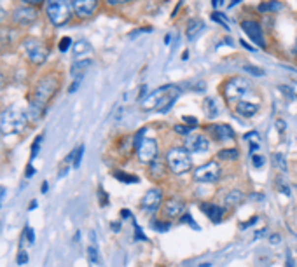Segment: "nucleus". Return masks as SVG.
I'll return each instance as SVG.
<instances>
[{
    "label": "nucleus",
    "mask_w": 297,
    "mask_h": 267,
    "mask_svg": "<svg viewBox=\"0 0 297 267\" xmlns=\"http://www.w3.org/2000/svg\"><path fill=\"white\" fill-rule=\"evenodd\" d=\"M236 2H241V0H232V2H231V5H234Z\"/></svg>",
    "instance_id": "nucleus-61"
},
{
    "label": "nucleus",
    "mask_w": 297,
    "mask_h": 267,
    "mask_svg": "<svg viewBox=\"0 0 297 267\" xmlns=\"http://www.w3.org/2000/svg\"><path fill=\"white\" fill-rule=\"evenodd\" d=\"M180 96V88L175 84H166L158 88L156 91H152L151 95L147 96L142 101V108L143 110H156V112H168L173 103L177 101V98Z\"/></svg>",
    "instance_id": "nucleus-2"
},
{
    "label": "nucleus",
    "mask_w": 297,
    "mask_h": 267,
    "mask_svg": "<svg viewBox=\"0 0 297 267\" xmlns=\"http://www.w3.org/2000/svg\"><path fill=\"white\" fill-rule=\"evenodd\" d=\"M91 63H93L91 60H77L72 65V68H70V73H72L75 79H82L84 72L89 68V67H91Z\"/></svg>",
    "instance_id": "nucleus-22"
},
{
    "label": "nucleus",
    "mask_w": 297,
    "mask_h": 267,
    "mask_svg": "<svg viewBox=\"0 0 297 267\" xmlns=\"http://www.w3.org/2000/svg\"><path fill=\"white\" fill-rule=\"evenodd\" d=\"M18 4H23V5H33V7H39V5L46 4V0H18Z\"/></svg>",
    "instance_id": "nucleus-35"
},
{
    "label": "nucleus",
    "mask_w": 297,
    "mask_h": 267,
    "mask_svg": "<svg viewBox=\"0 0 297 267\" xmlns=\"http://www.w3.org/2000/svg\"><path fill=\"white\" fill-rule=\"evenodd\" d=\"M112 229L114 231H119L121 229V224H112Z\"/></svg>",
    "instance_id": "nucleus-57"
},
{
    "label": "nucleus",
    "mask_w": 297,
    "mask_h": 267,
    "mask_svg": "<svg viewBox=\"0 0 297 267\" xmlns=\"http://www.w3.org/2000/svg\"><path fill=\"white\" fill-rule=\"evenodd\" d=\"M143 134H145V130H140L138 133L135 134V149H138L140 147V143H142V138H143Z\"/></svg>",
    "instance_id": "nucleus-42"
},
{
    "label": "nucleus",
    "mask_w": 297,
    "mask_h": 267,
    "mask_svg": "<svg viewBox=\"0 0 297 267\" xmlns=\"http://www.w3.org/2000/svg\"><path fill=\"white\" fill-rule=\"evenodd\" d=\"M4 196H5V189L0 185V206H2V199H4Z\"/></svg>",
    "instance_id": "nucleus-51"
},
{
    "label": "nucleus",
    "mask_w": 297,
    "mask_h": 267,
    "mask_svg": "<svg viewBox=\"0 0 297 267\" xmlns=\"http://www.w3.org/2000/svg\"><path fill=\"white\" fill-rule=\"evenodd\" d=\"M273 164H274V168H278L280 171H287V161L285 157L282 156V154H273Z\"/></svg>",
    "instance_id": "nucleus-28"
},
{
    "label": "nucleus",
    "mask_w": 297,
    "mask_h": 267,
    "mask_svg": "<svg viewBox=\"0 0 297 267\" xmlns=\"http://www.w3.org/2000/svg\"><path fill=\"white\" fill-rule=\"evenodd\" d=\"M255 136H259V133H257V131H250V133H247V134H245V138H247V140H250V138H255Z\"/></svg>",
    "instance_id": "nucleus-49"
},
{
    "label": "nucleus",
    "mask_w": 297,
    "mask_h": 267,
    "mask_svg": "<svg viewBox=\"0 0 297 267\" xmlns=\"http://www.w3.org/2000/svg\"><path fill=\"white\" fill-rule=\"evenodd\" d=\"M182 222H184V224H189L191 227H193V229L199 231V225L194 224V222H193V217H191V215H184V217H182Z\"/></svg>",
    "instance_id": "nucleus-39"
},
{
    "label": "nucleus",
    "mask_w": 297,
    "mask_h": 267,
    "mask_svg": "<svg viewBox=\"0 0 297 267\" xmlns=\"http://www.w3.org/2000/svg\"><path fill=\"white\" fill-rule=\"evenodd\" d=\"M184 147L189 152H206L210 147V141L205 134H187V138L184 140Z\"/></svg>",
    "instance_id": "nucleus-15"
},
{
    "label": "nucleus",
    "mask_w": 297,
    "mask_h": 267,
    "mask_svg": "<svg viewBox=\"0 0 297 267\" xmlns=\"http://www.w3.org/2000/svg\"><path fill=\"white\" fill-rule=\"evenodd\" d=\"M283 9L282 2H278V0H267V2H263V4H259L257 11L261 14H266V12H280Z\"/></svg>",
    "instance_id": "nucleus-23"
},
{
    "label": "nucleus",
    "mask_w": 297,
    "mask_h": 267,
    "mask_svg": "<svg viewBox=\"0 0 297 267\" xmlns=\"http://www.w3.org/2000/svg\"><path fill=\"white\" fill-rule=\"evenodd\" d=\"M70 46H72V38H70V37H63L62 42H60V51H62V53H66Z\"/></svg>",
    "instance_id": "nucleus-36"
},
{
    "label": "nucleus",
    "mask_w": 297,
    "mask_h": 267,
    "mask_svg": "<svg viewBox=\"0 0 297 267\" xmlns=\"http://www.w3.org/2000/svg\"><path fill=\"white\" fill-rule=\"evenodd\" d=\"M219 157L224 161H236L239 157V152L236 149H222L219 152Z\"/></svg>",
    "instance_id": "nucleus-26"
},
{
    "label": "nucleus",
    "mask_w": 297,
    "mask_h": 267,
    "mask_svg": "<svg viewBox=\"0 0 297 267\" xmlns=\"http://www.w3.org/2000/svg\"><path fill=\"white\" fill-rule=\"evenodd\" d=\"M88 257H89V262L91 264H100V253H98L97 246H89Z\"/></svg>",
    "instance_id": "nucleus-33"
},
{
    "label": "nucleus",
    "mask_w": 297,
    "mask_h": 267,
    "mask_svg": "<svg viewBox=\"0 0 297 267\" xmlns=\"http://www.w3.org/2000/svg\"><path fill=\"white\" fill-rule=\"evenodd\" d=\"M138 154V159L143 164H149L158 157V141L152 140V138H145V140L140 143V147L136 149Z\"/></svg>",
    "instance_id": "nucleus-13"
},
{
    "label": "nucleus",
    "mask_w": 297,
    "mask_h": 267,
    "mask_svg": "<svg viewBox=\"0 0 297 267\" xmlns=\"http://www.w3.org/2000/svg\"><path fill=\"white\" fill-rule=\"evenodd\" d=\"M241 30L245 32V33L248 35V38H250L252 42H255L259 47H266V40H264V33H263V28H261V25L257 23V21H252V19H247V21H243L241 23Z\"/></svg>",
    "instance_id": "nucleus-12"
},
{
    "label": "nucleus",
    "mask_w": 297,
    "mask_h": 267,
    "mask_svg": "<svg viewBox=\"0 0 297 267\" xmlns=\"http://www.w3.org/2000/svg\"><path fill=\"white\" fill-rule=\"evenodd\" d=\"M252 164H254L255 168H263L264 157L263 156H257V154H252Z\"/></svg>",
    "instance_id": "nucleus-38"
},
{
    "label": "nucleus",
    "mask_w": 297,
    "mask_h": 267,
    "mask_svg": "<svg viewBox=\"0 0 297 267\" xmlns=\"http://www.w3.org/2000/svg\"><path fill=\"white\" fill-rule=\"evenodd\" d=\"M220 178V166L215 161H208L194 171V180L199 183H215Z\"/></svg>",
    "instance_id": "nucleus-9"
},
{
    "label": "nucleus",
    "mask_w": 297,
    "mask_h": 267,
    "mask_svg": "<svg viewBox=\"0 0 297 267\" xmlns=\"http://www.w3.org/2000/svg\"><path fill=\"white\" fill-rule=\"evenodd\" d=\"M250 150H252V154H254L255 150H259V143H252V145H250Z\"/></svg>",
    "instance_id": "nucleus-55"
},
{
    "label": "nucleus",
    "mask_w": 297,
    "mask_h": 267,
    "mask_svg": "<svg viewBox=\"0 0 297 267\" xmlns=\"http://www.w3.org/2000/svg\"><path fill=\"white\" fill-rule=\"evenodd\" d=\"M182 121L187 122V124H189V128H196L198 126V119L191 117V115H184V117H182Z\"/></svg>",
    "instance_id": "nucleus-40"
},
{
    "label": "nucleus",
    "mask_w": 297,
    "mask_h": 267,
    "mask_svg": "<svg viewBox=\"0 0 297 267\" xmlns=\"http://www.w3.org/2000/svg\"><path fill=\"white\" fill-rule=\"evenodd\" d=\"M5 18V12H4V9L0 7V23H2V19Z\"/></svg>",
    "instance_id": "nucleus-56"
},
{
    "label": "nucleus",
    "mask_w": 297,
    "mask_h": 267,
    "mask_svg": "<svg viewBox=\"0 0 297 267\" xmlns=\"http://www.w3.org/2000/svg\"><path fill=\"white\" fill-rule=\"evenodd\" d=\"M93 51V47H91V44L88 42V40H77V42L73 44L72 46V53H73V58L75 60H86V54H89Z\"/></svg>",
    "instance_id": "nucleus-21"
},
{
    "label": "nucleus",
    "mask_w": 297,
    "mask_h": 267,
    "mask_svg": "<svg viewBox=\"0 0 297 267\" xmlns=\"http://www.w3.org/2000/svg\"><path fill=\"white\" fill-rule=\"evenodd\" d=\"M42 192H47V182L42 183Z\"/></svg>",
    "instance_id": "nucleus-58"
},
{
    "label": "nucleus",
    "mask_w": 297,
    "mask_h": 267,
    "mask_svg": "<svg viewBox=\"0 0 297 267\" xmlns=\"http://www.w3.org/2000/svg\"><path fill=\"white\" fill-rule=\"evenodd\" d=\"M18 40H20V30L18 28L12 27V25L0 27V51H11Z\"/></svg>",
    "instance_id": "nucleus-11"
},
{
    "label": "nucleus",
    "mask_w": 297,
    "mask_h": 267,
    "mask_svg": "<svg viewBox=\"0 0 297 267\" xmlns=\"http://www.w3.org/2000/svg\"><path fill=\"white\" fill-rule=\"evenodd\" d=\"M135 233H136V239H143V241L147 239V237L143 236V231L140 229V227H138V224H136V222H135Z\"/></svg>",
    "instance_id": "nucleus-46"
},
{
    "label": "nucleus",
    "mask_w": 297,
    "mask_h": 267,
    "mask_svg": "<svg viewBox=\"0 0 297 267\" xmlns=\"http://www.w3.org/2000/svg\"><path fill=\"white\" fill-rule=\"evenodd\" d=\"M151 227L154 231H159V233H166V231H170L171 224L170 222H166V220H156L151 224Z\"/></svg>",
    "instance_id": "nucleus-29"
},
{
    "label": "nucleus",
    "mask_w": 297,
    "mask_h": 267,
    "mask_svg": "<svg viewBox=\"0 0 297 267\" xmlns=\"http://www.w3.org/2000/svg\"><path fill=\"white\" fill-rule=\"evenodd\" d=\"M203 110H205L208 119H215L217 115H219V107H217V101L213 98H205V101H203Z\"/></svg>",
    "instance_id": "nucleus-24"
},
{
    "label": "nucleus",
    "mask_w": 297,
    "mask_h": 267,
    "mask_svg": "<svg viewBox=\"0 0 297 267\" xmlns=\"http://www.w3.org/2000/svg\"><path fill=\"white\" fill-rule=\"evenodd\" d=\"M40 141H42V134L40 136H37L35 138V141L32 143V154H30V163L33 161V157L39 154V149H40Z\"/></svg>",
    "instance_id": "nucleus-34"
},
{
    "label": "nucleus",
    "mask_w": 297,
    "mask_h": 267,
    "mask_svg": "<svg viewBox=\"0 0 297 267\" xmlns=\"http://www.w3.org/2000/svg\"><path fill=\"white\" fill-rule=\"evenodd\" d=\"M236 112H238L241 117H254L259 112V105L252 103V101H247V100H239L236 103Z\"/></svg>",
    "instance_id": "nucleus-19"
},
{
    "label": "nucleus",
    "mask_w": 297,
    "mask_h": 267,
    "mask_svg": "<svg viewBox=\"0 0 297 267\" xmlns=\"http://www.w3.org/2000/svg\"><path fill=\"white\" fill-rule=\"evenodd\" d=\"M4 88H5V79H4V75L0 73V96H2V93H4Z\"/></svg>",
    "instance_id": "nucleus-47"
},
{
    "label": "nucleus",
    "mask_w": 297,
    "mask_h": 267,
    "mask_svg": "<svg viewBox=\"0 0 297 267\" xmlns=\"http://www.w3.org/2000/svg\"><path fill=\"white\" fill-rule=\"evenodd\" d=\"M114 176H116L119 182L124 183H138V178L135 175H130V173H124V171H114Z\"/></svg>",
    "instance_id": "nucleus-27"
},
{
    "label": "nucleus",
    "mask_w": 297,
    "mask_h": 267,
    "mask_svg": "<svg viewBox=\"0 0 297 267\" xmlns=\"http://www.w3.org/2000/svg\"><path fill=\"white\" fill-rule=\"evenodd\" d=\"M252 91V84L243 77H234V79L228 80L224 86V96L228 100H239L247 96Z\"/></svg>",
    "instance_id": "nucleus-8"
},
{
    "label": "nucleus",
    "mask_w": 297,
    "mask_h": 267,
    "mask_svg": "<svg viewBox=\"0 0 297 267\" xmlns=\"http://www.w3.org/2000/svg\"><path fill=\"white\" fill-rule=\"evenodd\" d=\"M0 147H2V133H0Z\"/></svg>",
    "instance_id": "nucleus-62"
},
{
    "label": "nucleus",
    "mask_w": 297,
    "mask_h": 267,
    "mask_svg": "<svg viewBox=\"0 0 297 267\" xmlns=\"http://www.w3.org/2000/svg\"><path fill=\"white\" fill-rule=\"evenodd\" d=\"M203 32H205V23L201 19H191L187 28H185V35H187V38H189L191 42L196 40Z\"/></svg>",
    "instance_id": "nucleus-18"
},
{
    "label": "nucleus",
    "mask_w": 297,
    "mask_h": 267,
    "mask_svg": "<svg viewBox=\"0 0 297 267\" xmlns=\"http://www.w3.org/2000/svg\"><path fill=\"white\" fill-rule=\"evenodd\" d=\"M201 210L205 211L206 217H208L210 220L215 222V224H219V222L222 220V217H224V208L217 206V204H210V202H205V204H201Z\"/></svg>",
    "instance_id": "nucleus-20"
},
{
    "label": "nucleus",
    "mask_w": 297,
    "mask_h": 267,
    "mask_svg": "<svg viewBox=\"0 0 297 267\" xmlns=\"http://www.w3.org/2000/svg\"><path fill=\"white\" fill-rule=\"evenodd\" d=\"M44 14L53 27H65L73 16V0H46Z\"/></svg>",
    "instance_id": "nucleus-4"
},
{
    "label": "nucleus",
    "mask_w": 297,
    "mask_h": 267,
    "mask_svg": "<svg viewBox=\"0 0 297 267\" xmlns=\"http://www.w3.org/2000/svg\"><path fill=\"white\" fill-rule=\"evenodd\" d=\"M208 131L213 134L215 140H232L234 138V131L228 124H213V126H208Z\"/></svg>",
    "instance_id": "nucleus-17"
},
{
    "label": "nucleus",
    "mask_w": 297,
    "mask_h": 267,
    "mask_svg": "<svg viewBox=\"0 0 297 267\" xmlns=\"http://www.w3.org/2000/svg\"><path fill=\"white\" fill-rule=\"evenodd\" d=\"M33 173H35V169H33V166H32V163H30V164H28V169H27V178H30Z\"/></svg>",
    "instance_id": "nucleus-48"
},
{
    "label": "nucleus",
    "mask_w": 297,
    "mask_h": 267,
    "mask_svg": "<svg viewBox=\"0 0 297 267\" xmlns=\"http://www.w3.org/2000/svg\"><path fill=\"white\" fill-rule=\"evenodd\" d=\"M20 46L25 58L30 61L32 65H44L47 61V58H49V46L39 37L27 35V37L21 38Z\"/></svg>",
    "instance_id": "nucleus-5"
},
{
    "label": "nucleus",
    "mask_w": 297,
    "mask_h": 267,
    "mask_svg": "<svg viewBox=\"0 0 297 267\" xmlns=\"http://www.w3.org/2000/svg\"><path fill=\"white\" fill-rule=\"evenodd\" d=\"M287 267H292V259L289 257V264H287Z\"/></svg>",
    "instance_id": "nucleus-59"
},
{
    "label": "nucleus",
    "mask_w": 297,
    "mask_h": 267,
    "mask_svg": "<svg viewBox=\"0 0 297 267\" xmlns=\"http://www.w3.org/2000/svg\"><path fill=\"white\" fill-rule=\"evenodd\" d=\"M30 122L27 108L7 107L0 112V133L2 134H20Z\"/></svg>",
    "instance_id": "nucleus-3"
},
{
    "label": "nucleus",
    "mask_w": 297,
    "mask_h": 267,
    "mask_svg": "<svg viewBox=\"0 0 297 267\" xmlns=\"http://www.w3.org/2000/svg\"><path fill=\"white\" fill-rule=\"evenodd\" d=\"M212 19H213V21H217V23L222 25V27H224L226 30H229V25H228V23H229V19L226 18V16L222 14V12H213V14H212Z\"/></svg>",
    "instance_id": "nucleus-31"
},
{
    "label": "nucleus",
    "mask_w": 297,
    "mask_h": 267,
    "mask_svg": "<svg viewBox=\"0 0 297 267\" xmlns=\"http://www.w3.org/2000/svg\"><path fill=\"white\" fill-rule=\"evenodd\" d=\"M121 217H123V218H132V213H130L128 210H123V211H121Z\"/></svg>",
    "instance_id": "nucleus-50"
},
{
    "label": "nucleus",
    "mask_w": 297,
    "mask_h": 267,
    "mask_svg": "<svg viewBox=\"0 0 297 267\" xmlns=\"http://www.w3.org/2000/svg\"><path fill=\"white\" fill-rule=\"evenodd\" d=\"M35 206H37V201H35V199H33V201H30V204H28V210H35Z\"/></svg>",
    "instance_id": "nucleus-54"
},
{
    "label": "nucleus",
    "mask_w": 297,
    "mask_h": 267,
    "mask_svg": "<svg viewBox=\"0 0 297 267\" xmlns=\"http://www.w3.org/2000/svg\"><path fill=\"white\" fill-rule=\"evenodd\" d=\"M201 267H212V264H201Z\"/></svg>",
    "instance_id": "nucleus-60"
},
{
    "label": "nucleus",
    "mask_w": 297,
    "mask_h": 267,
    "mask_svg": "<svg viewBox=\"0 0 297 267\" xmlns=\"http://www.w3.org/2000/svg\"><path fill=\"white\" fill-rule=\"evenodd\" d=\"M37 21H39V7H33V5L18 4L11 12V25L18 30L33 27Z\"/></svg>",
    "instance_id": "nucleus-7"
},
{
    "label": "nucleus",
    "mask_w": 297,
    "mask_h": 267,
    "mask_svg": "<svg viewBox=\"0 0 297 267\" xmlns=\"http://www.w3.org/2000/svg\"><path fill=\"white\" fill-rule=\"evenodd\" d=\"M191 130L193 128H187V126H175V131L180 134H191Z\"/></svg>",
    "instance_id": "nucleus-43"
},
{
    "label": "nucleus",
    "mask_w": 297,
    "mask_h": 267,
    "mask_svg": "<svg viewBox=\"0 0 297 267\" xmlns=\"http://www.w3.org/2000/svg\"><path fill=\"white\" fill-rule=\"evenodd\" d=\"M243 70L250 73V75H254V77H264V75H266V72H264L263 68H259V67H255V65H245Z\"/></svg>",
    "instance_id": "nucleus-30"
},
{
    "label": "nucleus",
    "mask_w": 297,
    "mask_h": 267,
    "mask_svg": "<svg viewBox=\"0 0 297 267\" xmlns=\"http://www.w3.org/2000/svg\"><path fill=\"white\" fill-rule=\"evenodd\" d=\"M269 241L271 243H278V241H280V236H278V234H273V236L269 237Z\"/></svg>",
    "instance_id": "nucleus-53"
},
{
    "label": "nucleus",
    "mask_w": 297,
    "mask_h": 267,
    "mask_svg": "<svg viewBox=\"0 0 297 267\" xmlns=\"http://www.w3.org/2000/svg\"><path fill=\"white\" fill-rule=\"evenodd\" d=\"M98 0H73V16L79 19H89L98 11Z\"/></svg>",
    "instance_id": "nucleus-10"
},
{
    "label": "nucleus",
    "mask_w": 297,
    "mask_h": 267,
    "mask_svg": "<svg viewBox=\"0 0 297 267\" xmlns=\"http://www.w3.org/2000/svg\"><path fill=\"white\" fill-rule=\"evenodd\" d=\"M108 5H123V4H128V2H133V0H105Z\"/></svg>",
    "instance_id": "nucleus-44"
},
{
    "label": "nucleus",
    "mask_w": 297,
    "mask_h": 267,
    "mask_svg": "<svg viewBox=\"0 0 297 267\" xmlns=\"http://www.w3.org/2000/svg\"><path fill=\"white\" fill-rule=\"evenodd\" d=\"M185 210V202L180 201V199L173 198V199H168L165 204V208H163V211H165L166 217L170 218H175V217H180L182 213H184Z\"/></svg>",
    "instance_id": "nucleus-16"
},
{
    "label": "nucleus",
    "mask_w": 297,
    "mask_h": 267,
    "mask_svg": "<svg viewBox=\"0 0 297 267\" xmlns=\"http://www.w3.org/2000/svg\"><path fill=\"white\" fill-rule=\"evenodd\" d=\"M290 88H292V91H294V98H297V82H292Z\"/></svg>",
    "instance_id": "nucleus-52"
},
{
    "label": "nucleus",
    "mask_w": 297,
    "mask_h": 267,
    "mask_svg": "<svg viewBox=\"0 0 297 267\" xmlns=\"http://www.w3.org/2000/svg\"><path fill=\"white\" fill-rule=\"evenodd\" d=\"M25 233H27V239H28V243H33V241H35L33 229H30V227H27V229H25Z\"/></svg>",
    "instance_id": "nucleus-45"
},
{
    "label": "nucleus",
    "mask_w": 297,
    "mask_h": 267,
    "mask_svg": "<svg viewBox=\"0 0 297 267\" xmlns=\"http://www.w3.org/2000/svg\"><path fill=\"white\" fill-rule=\"evenodd\" d=\"M166 164L175 175H182L193 168V157L185 147H173L166 152Z\"/></svg>",
    "instance_id": "nucleus-6"
},
{
    "label": "nucleus",
    "mask_w": 297,
    "mask_h": 267,
    "mask_svg": "<svg viewBox=\"0 0 297 267\" xmlns=\"http://www.w3.org/2000/svg\"><path fill=\"white\" fill-rule=\"evenodd\" d=\"M16 262L20 264V266L27 264L28 262V253L25 252V250H20V252H18V257H16Z\"/></svg>",
    "instance_id": "nucleus-37"
},
{
    "label": "nucleus",
    "mask_w": 297,
    "mask_h": 267,
    "mask_svg": "<svg viewBox=\"0 0 297 267\" xmlns=\"http://www.w3.org/2000/svg\"><path fill=\"white\" fill-rule=\"evenodd\" d=\"M82 156H84V145L75 149V154H73V168H79V166H81Z\"/></svg>",
    "instance_id": "nucleus-32"
},
{
    "label": "nucleus",
    "mask_w": 297,
    "mask_h": 267,
    "mask_svg": "<svg viewBox=\"0 0 297 267\" xmlns=\"http://www.w3.org/2000/svg\"><path fill=\"white\" fill-rule=\"evenodd\" d=\"M98 198H100V204H101V206H107L108 198H107V194H105L103 189H98Z\"/></svg>",
    "instance_id": "nucleus-41"
},
{
    "label": "nucleus",
    "mask_w": 297,
    "mask_h": 267,
    "mask_svg": "<svg viewBox=\"0 0 297 267\" xmlns=\"http://www.w3.org/2000/svg\"><path fill=\"white\" fill-rule=\"evenodd\" d=\"M243 199H245V194L241 191H231L226 196V204H228V206H238Z\"/></svg>",
    "instance_id": "nucleus-25"
},
{
    "label": "nucleus",
    "mask_w": 297,
    "mask_h": 267,
    "mask_svg": "<svg viewBox=\"0 0 297 267\" xmlns=\"http://www.w3.org/2000/svg\"><path fill=\"white\" fill-rule=\"evenodd\" d=\"M161 201H163L161 189H151V191H147L145 196L142 198L140 206H142V210L147 211V213H152V211H156L161 206Z\"/></svg>",
    "instance_id": "nucleus-14"
},
{
    "label": "nucleus",
    "mask_w": 297,
    "mask_h": 267,
    "mask_svg": "<svg viewBox=\"0 0 297 267\" xmlns=\"http://www.w3.org/2000/svg\"><path fill=\"white\" fill-rule=\"evenodd\" d=\"M60 89V79L53 73H47L42 79L35 84V89L30 96V103H28V117L32 121L40 119V115L46 112V107L51 100L54 98V95Z\"/></svg>",
    "instance_id": "nucleus-1"
}]
</instances>
